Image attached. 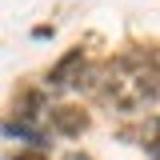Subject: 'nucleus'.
Segmentation results:
<instances>
[{"mask_svg": "<svg viewBox=\"0 0 160 160\" xmlns=\"http://www.w3.org/2000/svg\"><path fill=\"white\" fill-rule=\"evenodd\" d=\"M80 68H84V56H80V48H76V52H68V56H64L56 68L48 72V80H44V84L60 92V88H68V84H76V80H80Z\"/></svg>", "mask_w": 160, "mask_h": 160, "instance_id": "obj_2", "label": "nucleus"}, {"mask_svg": "<svg viewBox=\"0 0 160 160\" xmlns=\"http://www.w3.org/2000/svg\"><path fill=\"white\" fill-rule=\"evenodd\" d=\"M12 160H44V152H40V148H28V152H16Z\"/></svg>", "mask_w": 160, "mask_h": 160, "instance_id": "obj_3", "label": "nucleus"}, {"mask_svg": "<svg viewBox=\"0 0 160 160\" xmlns=\"http://www.w3.org/2000/svg\"><path fill=\"white\" fill-rule=\"evenodd\" d=\"M64 160H92V156H84V152H68Z\"/></svg>", "mask_w": 160, "mask_h": 160, "instance_id": "obj_4", "label": "nucleus"}, {"mask_svg": "<svg viewBox=\"0 0 160 160\" xmlns=\"http://www.w3.org/2000/svg\"><path fill=\"white\" fill-rule=\"evenodd\" d=\"M48 124L56 128L60 136H80V132L88 128V116H84L80 108H68V104H64V108H48Z\"/></svg>", "mask_w": 160, "mask_h": 160, "instance_id": "obj_1", "label": "nucleus"}]
</instances>
